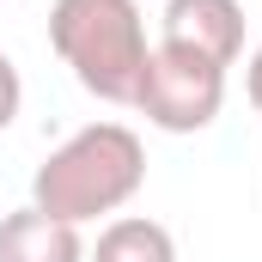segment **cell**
I'll return each mask as SVG.
<instances>
[{
	"instance_id": "6da1fadb",
	"label": "cell",
	"mask_w": 262,
	"mask_h": 262,
	"mask_svg": "<svg viewBox=\"0 0 262 262\" xmlns=\"http://www.w3.org/2000/svg\"><path fill=\"white\" fill-rule=\"evenodd\" d=\"M146 183V146L128 122H92V128L67 134L61 146L37 165L31 177V207L55 213L67 226L122 213Z\"/></svg>"
},
{
	"instance_id": "7a4b0ae2",
	"label": "cell",
	"mask_w": 262,
	"mask_h": 262,
	"mask_svg": "<svg viewBox=\"0 0 262 262\" xmlns=\"http://www.w3.org/2000/svg\"><path fill=\"white\" fill-rule=\"evenodd\" d=\"M49 49L92 98L134 110L140 73L152 55L140 0H55L49 6Z\"/></svg>"
},
{
	"instance_id": "3957f363",
	"label": "cell",
	"mask_w": 262,
	"mask_h": 262,
	"mask_svg": "<svg viewBox=\"0 0 262 262\" xmlns=\"http://www.w3.org/2000/svg\"><path fill=\"white\" fill-rule=\"evenodd\" d=\"M134 110L159 134L213 128L220 110H226V67L201 61L189 49H171V43H152L146 73H140V92H134Z\"/></svg>"
},
{
	"instance_id": "277c9868",
	"label": "cell",
	"mask_w": 262,
	"mask_h": 262,
	"mask_svg": "<svg viewBox=\"0 0 262 262\" xmlns=\"http://www.w3.org/2000/svg\"><path fill=\"white\" fill-rule=\"evenodd\" d=\"M159 25H165L159 43L189 49L213 67H232L244 55V6L238 0H165Z\"/></svg>"
},
{
	"instance_id": "5b68a950",
	"label": "cell",
	"mask_w": 262,
	"mask_h": 262,
	"mask_svg": "<svg viewBox=\"0 0 262 262\" xmlns=\"http://www.w3.org/2000/svg\"><path fill=\"white\" fill-rule=\"evenodd\" d=\"M0 262H85V238L79 226L25 201L0 220Z\"/></svg>"
},
{
	"instance_id": "8992f818",
	"label": "cell",
	"mask_w": 262,
	"mask_h": 262,
	"mask_svg": "<svg viewBox=\"0 0 262 262\" xmlns=\"http://www.w3.org/2000/svg\"><path fill=\"white\" fill-rule=\"evenodd\" d=\"M85 262H177V238L146 213H116L85 250Z\"/></svg>"
},
{
	"instance_id": "52a82bcc",
	"label": "cell",
	"mask_w": 262,
	"mask_h": 262,
	"mask_svg": "<svg viewBox=\"0 0 262 262\" xmlns=\"http://www.w3.org/2000/svg\"><path fill=\"white\" fill-rule=\"evenodd\" d=\"M18 110H25V79H18V67H12V55L0 49V134L18 122Z\"/></svg>"
},
{
	"instance_id": "ba28073f",
	"label": "cell",
	"mask_w": 262,
	"mask_h": 262,
	"mask_svg": "<svg viewBox=\"0 0 262 262\" xmlns=\"http://www.w3.org/2000/svg\"><path fill=\"white\" fill-rule=\"evenodd\" d=\"M244 98H250V110L262 116V43L250 49V61H244Z\"/></svg>"
}]
</instances>
